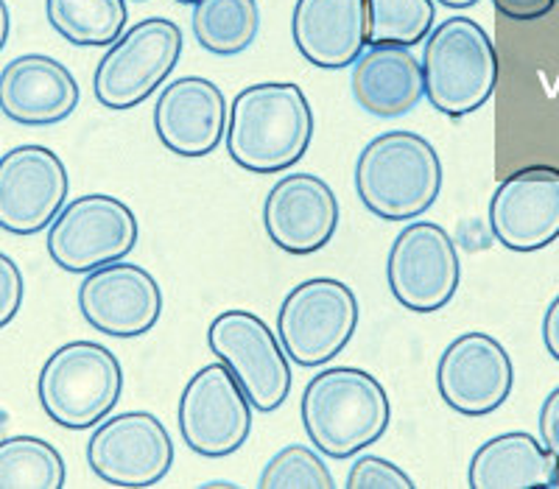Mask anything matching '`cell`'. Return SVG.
I'll list each match as a JSON object with an SVG mask.
<instances>
[{
	"label": "cell",
	"mask_w": 559,
	"mask_h": 489,
	"mask_svg": "<svg viewBox=\"0 0 559 489\" xmlns=\"http://www.w3.org/2000/svg\"><path fill=\"white\" fill-rule=\"evenodd\" d=\"M191 26L207 53L238 57L258 39L261 7L258 0H193Z\"/></svg>",
	"instance_id": "23"
},
{
	"label": "cell",
	"mask_w": 559,
	"mask_h": 489,
	"mask_svg": "<svg viewBox=\"0 0 559 489\" xmlns=\"http://www.w3.org/2000/svg\"><path fill=\"white\" fill-rule=\"evenodd\" d=\"M554 456L540 439L512 431L484 442L471 458L467 484L473 489H534L551 487Z\"/></svg>",
	"instance_id": "22"
},
{
	"label": "cell",
	"mask_w": 559,
	"mask_h": 489,
	"mask_svg": "<svg viewBox=\"0 0 559 489\" xmlns=\"http://www.w3.org/2000/svg\"><path fill=\"white\" fill-rule=\"evenodd\" d=\"M353 98L376 118H401L426 98L423 68L408 45L367 43L349 73Z\"/></svg>",
	"instance_id": "21"
},
{
	"label": "cell",
	"mask_w": 559,
	"mask_h": 489,
	"mask_svg": "<svg viewBox=\"0 0 559 489\" xmlns=\"http://www.w3.org/2000/svg\"><path fill=\"white\" fill-rule=\"evenodd\" d=\"M68 168L48 146H17L0 157V229L37 236L68 202Z\"/></svg>",
	"instance_id": "13"
},
{
	"label": "cell",
	"mask_w": 559,
	"mask_h": 489,
	"mask_svg": "<svg viewBox=\"0 0 559 489\" xmlns=\"http://www.w3.org/2000/svg\"><path fill=\"white\" fill-rule=\"evenodd\" d=\"M174 3H182V7H193V0H174Z\"/></svg>",
	"instance_id": "36"
},
{
	"label": "cell",
	"mask_w": 559,
	"mask_h": 489,
	"mask_svg": "<svg viewBox=\"0 0 559 489\" xmlns=\"http://www.w3.org/2000/svg\"><path fill=\"white\" fill-rule=\"evenodd\" d=\"M123 394V369L98 342H68L53 349L37 381L39 406L59 428L84 431L112 414Z\"/></svg>",
	"instance_id": "5"
},
{
	"label": "cell",
	"mask_w": 559,
	"mask_h": 489,
	"mask_svg": "<svg viewBox=\"0 0 559 489\" xmlns=\"http://www.w3.org/2000/svg\"><path fill=\"white\" fill-rule=\"evenodd\" d=\"M207 347L236 375L252 408L269 414L292 394V361L261 317L224 311L207 327Z\"/></svg>",
	"instance_id": "8"
},
{
	"label": "cell",
	"mask_w": 559,
	"mask_h": 489,
	"mask_svg": "<svg viewBox=\"0 0 559 489\" xmlns=\"http://www.w3.org/2000/svg\"><path fill=\"white\" fill-rule=\"evenodd\" d=\"M174 439L159 417L123 412L104 417L87 442V464L112 487H154L171 473Z\"/></svg>",
	"instance_id": "12"
},
{
	"label": "cell",
	"mask_w": 559,
	"mask_h": 489,
	"mask_svg": "<svg viewBox=\"0 0 559 489\" xmlns=\"http://www.w3.org/2000/svg\"><path fill=\"white\" fill-rule=\"evenodd\" d=\"M313 140V112L294 82L249 84L227 112L229 159L252 174H280L306 157Z\"/></svg>",
	"instance_id": "1"
},
{
	"label": "cell",
	"mask_w": 559,
	"mask_h": 489,
	"mask_svg": "<svg viewBox=\"0 0 559 489\" xmlns=\"http://www.w3.org/2000/svg\"><path fill=\"white\" fill-rule=\"evenodd\" d=\"M347 489H414V481L408 473L389 458L381 456H358L347 473Z\"/></svg>",
	"instance_id": "28"
},
{
	"label": "cell",
	"mask_w": 559,
	"mask_h": 489,
	"mask_svg": "<svg viewBox=\"0 0 559 489\" xmlns=\"http://www.w3.org/2000/svg\"><path fill=\"white\" fill-rule=\"evenodd\" d=\"M515 386V367L507 347L489 333H462L437 363V389L448 408L464 417H484L501 408Z\"/></svg>",
	"instance_id": "14"
},
{
	"label": "cell",
	"mask_w": 559,
	"mask_h": 489,
	"mask_svg": "<svg viewBox=\"0 0 559 489\" xmlns=\"http://www.w3.org/2000/svg\"><path fill=\"white\" fill-rule=\"evenodd\" d=\"M48 23L79 48H107L129 23L127 0H45Z\"/></svg>",
	"instance_id": "24"
},
{
	"label": "cell",
	"mask_w": 559,
	"mask_h": 489,
	"mask_svg": "<svg viewBox=\"0 0 559 489\" xmlns=\"http://www.w3.org/2000/svg\"><path fill=\"white\" fill-rule=\"evenodd\" d=\"M227 112V98L216 82L182 76L159 93L154 104V132L177 157H207L224 140Z\"/></svg>",
	"instance_id": "18"
},
{
	"label": "cell",
	"mask_w": 559,
	"mask_h": 489,
	"mask_svg": "<svg viewBox=\"0 0 559 489\" xmlns=\"http://www.w3.org/2000/svg\"><path fill=\"white\" fill-rule=\"evenodd\" d=\"M292 37L313 68H349L369 43L367 0H297Z\"/></svg>",
	"instance_id": "20"
},
{
	"label": "cell",
	"mask_w": 559,
	"mask_h": 489,
	"mask_svg": "<svg viewBox=\"0 0 559 489\" xmlns=\"http://www.w3.org/2000/svg\"><path fill=\"white\" fill-rule=\"evenodd\" d=\"M386 283L392 297L408 311H442L462 283V261L451 232L433 222L403 227L389 249Z\"/></svg>",
	"instance_id": "10"
},
{
	"label": "cell",
	"mask_w": 559,
	"mask_h": 489,
	"mask_svg": "<svg viewBox=\"0 0 559 489\" xmlns=\"http://www.w3.org/2000/svg\"><path fill=\"white\" fill-rule=\"evenodd\" d=\"M261 489H333L331 467L317 448L286 445L266 462L258 478Z\"/></svg>",
	"instance_id": "27"
},
{
	"label": "cell",
	"mask_w": 559,
	"mask_h": 489,
	"mask_svg": "<svg viewBox=\"0 0 559 489\" xmlns=\"http://www.w3.org/2000/svg\"><path fill=\"white\" fill-rule=\"evenodd\" d=\"M554 489H559V462L554 464V481H551Z\"/></svg>",
	"instance_id": "35"
},
{
	"label": "cell",
	"mask_w": 559,
	"mask_h": 489,
	"mask_svg": "<svg viewBox=\"0 0 559 489\" xmlns=\"http://www.w3.org/2000/svg\"><path fill=\"white\" fill-rule=\"evenodd\" d=\"M540 442L554 456V464L559 462V386L548 394L540 408Z\"/></svg>",
	"instance_id": "31"
},
{
	"label": "cell",
	"mask_w": 559,
	"mask_h": 489,
	"mask_svg": "<svg viewBox=\"0 0 559 489\" xmlns=\"http://www.w3.org/2000/svg\"><path fill=\"white\" fill-rule=\"evenodd\" d=\"M356 191L383 222H412L442 191V159L423 134L394 129L372 138L356 163Z\"/></svg>",
	"instance_id": "3"
},
{
	"label": "cell",
	"mask_w": 559,
	"mask_h": 489,
	"mask_svg": "<svg viewBox=\"0 0 559 489\" xmlns=\"http://www.w3.org/2000/svg\"><path fill=\"white\" fill-rule=\"evenodd\" d=\"M138 243L132 207L107 193L64 202L48 227V254L62 272L87 274L104 263L123 261Z\"/></svg>",
	"instance_id": "9"
},
{
	"label": "cell",
	"mask_w": 559,
	"mask_h": 489,
	"mask_svg": "<svg viewBox=\"0 0 559 489\" xmlns=\"http://www.w3.org/2000/svg\"><path fill=\"white\" fill-rule=\"evenodd\" d=\"M182 57V28L168 17H146L107 45L93 76L98 104L115 112L134 109L157 93Z\"/></svg>",
	"instance_id": "6"
},
{
	"label": "cell",
	"mask_w": 559,
	"mask_h": 489,
	"mask_svg": "<svg viewBox=\"0 0 559 489\" xmlns=\"http://www.w3.org/2000/svg\"><path fill=\"white\" fill-rule=\"evenodd\" d=\"M79 311L84 322L104 336L138 338L157 324L163 291L154 274L138 263H104L82 279Z\"/></svg>",
	"instance_id": "15"
},
{
	"label": "cell",
	"mask_w": 559,
	"mask_h": 489,
	"mask_svg": "<svg viewBox=\"0 0 559 489\" xmlns=\"http://www.w3.org/2000/svg\"><path fill=\"white\" fill-rule=\"evenodd\" d=\"M23 294H26L23 272L7 252H0V331L20 313Z\"/></svg>",
	"instance_id": "29"
},
{
	"label": "cell",
	"mask_w": 559,
	"mask_h": 489,
	"mask_svg": "<svg viewBox=\"0 0 559 489\" xmlns=\"http://www.w3.org/2000/svg\"><path fill=\"white\" fill-rule=\"evenodd\" d=\"M64 458L39 437H9L0 442V489H62Z\"/></svg>",
	"instance_id": "25"
},
{
	"label": "cell",
	"mask_w": 559,
	"mask_h": 489,
	"mask_svg": "<svg viewBox=\"0 0 559 489\" xmlns=\"http://www.w3.org/2000/svg\"><path fill=\"white\" fill-rule=\"evenodd\" d=\"M492 7L503 17L518 20V23H532V20L546 17L557 7V0H492Z\"/></svg>",
	"instance_id": "30"
},
{
	"label": "cell",
	"mask_w": 559,
	"mask_h": 489,
	"mask_svg": "<svg viewBox=\"0 0 559 489\" xmlns=\"http://www.w3.org/2000/svg\"><path fill=\"white\" fill-rule=\"evenodd\" d=\"M433 20V0H367L369 43H397L412 48L428 37Z\"/></svg>",
	"instance_id": "26"
},
{
	"label": "cell",
	"mask_w": 559,
	"mask_h": 489,
	"mask_svg": "<svg viewBox=\"0 0 559 489\" xmlns=\"http://www.w3.org/2000/svg\"><path fill=\"white\" fill-rule=\"evenodd\" d=\"M543 344H546L548 356L559 361V294L551 299V306L543 317Z\"/></svg>",
	"instance_id": "32"
},
{
	"label": "cell",
	"mask_w": 559,
	"mask_h": 489,
	"mask_svg": "<svg viewBox=\"0 0 559 489\" xmlns=\"http://www.w3.org/2000/svg\"><path fill=\"white\" fill-rule=\"evenodd\" d=\"M489 229L509 252H537L559 238V168L509 174L489 202Z\"/></svg>",
	"instance_id": "16"
},
{
	"label": "cell",
	"mask_w": 559,
	"mask_h": 489,
	"mask_svg": "<svg viewBox=\"0 0 559 489\" xmlns=\"http://www.w3.org/2000/svg\"><path fill=\"white\" fill-rule=\"evenodd\" d=\"M356 291L331 277H313L286 294L277 313V338L288 361L322 367L333 361L356 336Z\"/></svg>",
	"instance_id": "7"
},
{
	"label": "cell",
	"mask_w": 559,
	"mask_h": 489,
	"mask_svg": "<svg viewBox=\"0 0 559 489\" xmlns=\"http://www.w3.org/2000/svg\"><path fill=\"white\" fill-rule=\"evenodd\" d=\"M433 3H439V7H445V9H471L476 7L478 0H433Z\"/></svg>",
	"instance_id": "34"
},
{
	"label": "cell",
	"mask_w": 559,
	"mask_h": 489,
	"mask_svg": "<svg viewBox=\"0 0 559 489\" xmlns=\"http://www.w3.org/2000/svg\"><path fill=\"white\" fill-rule=\"evenodd\" d=\"M302 426L322 456L349 458L376 445L392 422L383 383L356 367H331L302 392Z\"/></svg>",
	"instance_id": "2"
},
{
	"label": "cell",
	"mask_w": 559,
	"mask_h": 489,
	"mask_svg": "<svg viewBox=\"0 0 559 489\" xmlns=\"http://www.w3.org/2000/svg\"><path fill=\"white\" fill-rule=\"evenodd\" d=\"M263 227L269 241L283 252H319L336 236V193L317 174H288L263 202Z\"/></svg>",
	"instance_id": "17"
},
{
	"label": "cell",
	"mask_w": 559,
	"mask_h": 489,
	"mask_svg": "<svg viewBox=\"0 0 559 489\" xmlns=\"http://www.w3.org/2000/svg\"><path fill=\"white\" fill-rule=\"evenodd\" d=\"M9 32H12V17H9V7L0 0V51L7 48Z\"/></svg>",
	"instance_id": "33"
},
{
	"label": "cell",
	"mask_w": 559,
	"mask_h": 489,
	"mask_svg": "<svg viewBox=\"0 0 559 489\" xmlns=\"http://www.w3.org/2000/svg\"><path fill=\"white\" fill-rule=\"evenodd\" d=\"M423 84L437 112L464 118L492 98L498 84L496 45L471 17H448L433 26L423 48Z\"/></svg>",
	"instance_id": "4"
},
{
	"label": "cell",
	"mask_w": 559,
	"mask_h": 489,
	"mask_svg": "<svg viewBox=\"0 0 559 489\" xmlns=\"http://www.w3.org/2000/svg\"><path fill=\"white\" fill-rule=\"evenodd\" d=\"M179 431L185 445L204 458L241 451L252 431V403L222 361L207 363L179 397Z\"/></svg>",
	"instance_id": "11"
},
{
	"label": "cell",
	"mask_w": 559,
	"mask_h": 489,
	"mask_svg": "<svg viewBox=\"0 0 559 489\" xmlns=\"http://www.w3.org/2000/svg\"><path fill=\"white\" fill-rule=\"evenodd\" d=\"M76 76L48 53H23L0 70V112L23 127H53L79 107Z\"/></svg>",
	"instance_id": "19"
}]
</instances>
